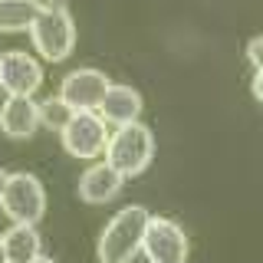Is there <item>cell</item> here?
I'll list each match as a JSON object with an SVG mask.
<instances>
[{
    "instance_id": "52a82bcc",
    "label": "cell",
    "mask_w": 263,
    "mask_h": 263,
    "mask_svg": "<svg viewBox=\"0 0 263 263\" xmlns=\"http://www.w3.org/2000/svg\"><path fill=\"white\" fill-rule=\"evenodd\" d=\"M43 86V69L30 53L7 49L0 56V89L7 96H33Z\"/></svg>"
},
{
    "instance_id": "2e32d148",
    "label": "cell",
    "mask_w": 263,
    "mask_h": 263,
    "mask_svg": "<svg viewBox=\"0 0 263 263\" xmlns=\"http://www.w3.org/2000/svg\"><path fill=\"white\" fill-rule=\"evenodd\" d=\"M253 99L263 102V69H257V76H253Z\"/></svg>"
},
{
    "instance_id": "e0dca14e",
    "label": "cell",
    "mask_w": 263,
    "mask_h": 263,
    "mask_svg": "<svg viewBox=\"0 0 263 263\" xmlns=\"http://www.w3.org/2000/svg\"><path fill=\"white\" fill-rule=\"evenodd\" d=\"M7 181H10V175H7V171L0 168V197H4V187H7Z\"/></svg>"
},
{
    "instance_id": "6da1fadb",
    "label": "cell",
    "mask_w": 263,
    "mask_h": 263,
    "mask_svg": "<svg viewBox=\"0 0 263 263\" xmlns=\"http://www.w3.org/2000/svg\"><path fill=\"white\" fill-rule=\"evenodd\" d=\"M148 220H152V214H148L142 204H128V208H122L109 224H105L102 237H99L96 263H132L135 253L142 250Z\"/></svg>"
},
{
    "instance_id": "4fadbf2b",
    "label": "cell",
    "mask_w": 263,
    "mask_h": 263,
    "mask_svg": "<svg viewBox=\"0 0 263 263\" xmlns=\"http://www.w3.org/2000/svg\"><path fill=\"white\" fill-rule=\"evenodd\" d=\"M43 4L40 0H0V33H23L33 27Z\"/></svg>"
},
{
    "instance_id": "ac0fdd59",
    "label": "cell",
    "mask_w": 263,
    "mask_h": 263,
    "mask_svg": "<svg viewBox=\"0 0 263 263\" xmlns=\"http://www.w3.org/2000/svg\"><path fill=\"white\" fill-rule=\"evenodd\" d=\"M0 263H7V253H4V234H0Z\"/></svg>"
},
{
    "instance_id": "8992f818",
    "label": "cell",
    "mask_w": 263,
    "mask_h": 263,
    "mask_svg": "<svg viewBox=\"0 0 263 263\" xmlns=\"http://www.w3.org/2000/svg\"><path fill=\"white\" fill-rule=\"evenodd\" d=\"M142 253L148 257V263H184L187 260V237L175 220L152 217L145 227Z\"/></svg>"
},
{
    "instance_id": "3957f363",
    "label": "cell",
    "mask_w": 263,
    "mask_h": 263,
    "mask_svg": "<svg viewBox=\"0 0 263 263\" xmlns=\"http://www.w3.org/2000/svg\"><path fill=\"white\" fill-rule=\"evenodd\" d=\"M155 158V138L148 125L142 122H128V125H119L112 132L109 145H105V161L112 164L115 171H122L125 178H135L152 164Z\"/></svg>"
},
{
    "instance_id": "5b68a950",
    "label": "cell",
    "mask_w": 263,
    "mask_h": 263,
    "mask_svg": "<svg viewBox=\"0 0 263 263\" xmlns=\"http://www.w3.org/2000/svg\"><path fill=\"white\" fill-rule=\"evenodd\" d=\"M63 148L72 155V158H99L109 145V128H105V119L96 112H72L69 125L60 132Z\"/></svg>"
},
{
    "instance_id": "5bb4252c",
    "label": "cell",
    "mask_w": 263,
    "mask_h": 263,
    "mask_svg": "<svg viewBox=\"0 0 263 263\" xmlns=\"http://www.w3.org/2000/svg\"><path fill=\"white\" fill-rule=\"evenodd\" d=\"M72 112H76V109H72L63 96H49V99L40 102V125H46L53 132H63L66 125H69Z\"/></svg>"
},
{
    "instance_id": "30bf717a",
    "label": "cell",
    "mask_w": 263,
    "mask_h": 263,
    "mask_svg": "<svg viewBox=\"0 0 263 263\" xmlns=\"http://www.w3.org/2000/svg\"><path fill=\"white\" fill-rule=\"evenodd\" d=\"M122 184H125V175L115 171L109 161H102V164H92V168L82 171V178H79V197L86 204H109L112 197H119Z\"/></svg>"
},
{
    "instance_id": "277c9868",
    "label": "cell",
    "mask_w": 263,
    "mask_h": 263,
    "mask_svg": "<svg viewBox=\"0 0 263 263\" xmlns=\"http://www.w3.org/2000/svg\"><path fill=\"white\" fill-rule=\"evenodd\" d=\"M0 208L13 224H40V217L46 214V191L40 184V178L27 175V171L10 175L4 197H0Z\"/></svg>"
},
{
    "instance_id": "8fae6325",
    "label": "cell",
    "mask_w": 263,
    "mask_h": 263,
    "mask_svg": "<svg viewBox=\"0 0 263 263\" xmlns=\"http://www.w3.org/2000/svg\"><path fill=\"white\" fill-rule=\"evenodd\" d=\"M99 115L112 125H128V122H138L142 115V96L132 86H109L102 105H99Z\"/></svg>"
},
{
    "instance_id": "d6986e66",
    "label": "cell",
    "mask_w": 263,
    "mask_h": 263,
    "mask_svg": "<svg viewBox=\"0 0 263 263\" xmlns=\"http://www.w3.org/2000/svg\"><path fill=\"white\" fill-rule=\"evenodd\" d=\"M33 263H56V260H49V257H43V253H40V257L33 260Z\"/></svg>"
},
{
    "instance_id": "7a4b0ae2",
    "label": "cell",
    "mask_w": 263,
    "mask_h": 263,
    "mask_svg": "<svg viewBox=\"0 0 263 263\" xmlns=\"http://www.w3.org/2000/svg\"><path fill=\"white\" fill-rule=\"evenodd\" d=\"M30 40L46 63H63L76 46V23H72L69 7L63 0L43 4V10L30 27Z\"/></svg>"
},
{
    "instance_id": "ba28073f",
    "label": "cell",
    "mask_w": 263,
    "mask_h": 263,
    "mask_svg": "<svg viewBox=\"0 0 263 263\" xmlns=\"http://www.w3.org/2000/svg\"><path fill=\"white\" fill-rule=\"evenodd\" d=\"M109 86L112 82L105 79V72H99V69H72L69 76L63 79L60 96L76 112H96L99 105H102L105 92H109Z\"/></svg>"
},
{
    "instance_id": "7c38bea8",
    "label": "cell",
    "mask_w": 263,
    "mask_h": 263,
    "mask_svg": "<svg viewBox=\"0 0 263 263\" xmlns=\"http://www.w3.org/2000/svg\"><path fill=\"white\" fill-rule=\"evenodd\" d=\"M40 234H36V224H13L10 230L4 234V253H7V263H33L40 257Z\"/></svg>"
},
{
    "instance_id": "9a60e30c",
    "label": "cell",
    "mask_w": 263,
    "mask_h": 263,
    "mask_svg": "<svg viewBox=\"0 0 263 263\" xmlns=\"http://www.w3.org/2000/svg\"><path fill=\"white\" fill-rule=\"evenodd\" d=\"M247 60L257 66V69H263V36H253L247 43Z\"/></svg>"
},
{
    "instance_id": "9c48e42d",
    "label": "cell",
    "mask_w": 263,
    "mask_h": 263,
    "mask_svg": "<svg viewBox=\"0 0 263 263\" xmlns=\"http://www.w3.org/2000/svg\"><path fill=\"white\" fill-rule=\"evenodd\" d=\"M40 128V102L33 96H7L0 105V132L13 142H23Z\"/></svg>"
}]
</instances>
